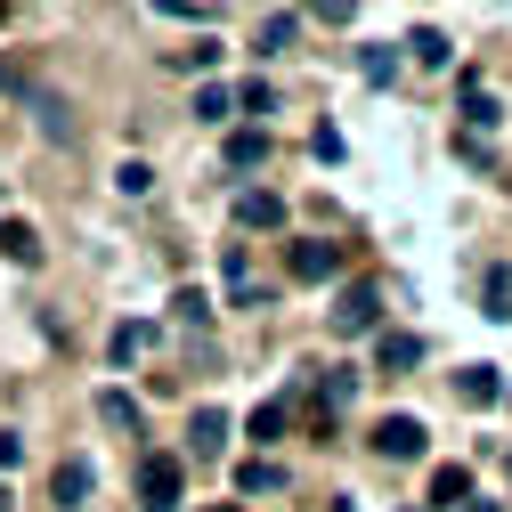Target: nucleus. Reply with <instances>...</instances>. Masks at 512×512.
I'll return each instance as SVG.
<instances>
[{"mask_svg":"<svg viewBox=\"0 0 512 512\" xmlns=\"http://www.w3.org/2000/svg\"><path fill=\"white\" fill-rule=\"evenodd\" d=\"M285 277H293V285H326V277H342V244H326V236L285 244Z\"/></svg>","mask_w":512,"mask_h":512,"instance_id":"nucleus-1","label":"nucleus"},{"mask_svg":"<svg viewBox=\"0 0 512 512\" xmlns=\"http://www.w3.org/2000/svg\"><path fill=\"white\" fill-rule=\"evenodd\" d=\"M179 488H187L179 456H147L139 464V512H179Z\"/></svg>","mask_w":512,"mask_h":512,"instance_id":"nucleus-2","label":"nucleus"},{"mask_svg":"<svg viewBox=\"0 0 512 512\" xmlns=\"http://www.w3.org/2000/svg\"><path fill=\"white\" fill-rule=\"evenodd\" d=\"M423 447H431V431H423L415 415H382V423H374V456H382V464H415Z\"/></svg>","mask_w":512,"mask_h":512,"instance_id":"nucleus-3","label":"nucleus"},{"mask_svg":"<svg viewBox=\"0 0 512 512\" xmlns=\"http://www.w3.org/2000/svg\"><path fill=\"white\" fill-rule=\"evenodd\" d=\"M90 488H98V464H90V456H57V472H49V504H57V512H82Z\"/></svg>","mask_w":512,"mask_h":512,"instance_id":"nucleus-4","label":"nucleus"},{"mask_svg":"<svg viewBox=\"0 0 512 512\" xmlns=\"http://www.w3.org/2000/svg\"><path fill=\"white\" fill-rule=\"evenodd\" d=\"M374 326H382V293H374V285H350V293L334 301V334L358 342V334H374Z\"/></svg>","mask_w":512,"mask_h":512,"instance_id":"nucleus-5","label":"nucleus"},{"mask_svg":"<svg viewBox=\"0 0 512 512\" xmlns=\"http://www.w3.org/2000/svg\"><path fill=\"white\" fill-rule=\"evenodd\" d=\"M236 228H285V196L277 187H244L236 196Z\"/></svg>","mask_w":512,"mask_h":512,"instance_id":"nucleus-6","label":"nucleus"},{"mask_svg":"<svg viewBox=\"0 0 512 512\" xmlns=\"http://www.w3.org/2000/svg\"><path fill=\"white\" fill-rule=\"evenodd\" d=\"M220 447H228V415L220 407H196V415H187V456H220Z\"/></svg>","mask_w":512,"mask_h":512,"instance_id":"nucleus-7","label":"nucleus"},{"mask_svg":"<svg viewBox=\"0 0 512 512\" xmlns=\"http://www.w3.org/2000/svg\"><path fill=\"white\" fill-rule=\"evenodd\" d=\"M228 293H236V309H269V285L252 277V252L244 244H228Z\"/></svg>","mask_w":512,"mask_h":512,"instance_id":"nucleus-8","label":"nucleus"},{"mask_svg":"<svg viewBox=\"0 0 512 512\" xmlns=\"http://www.w3.org/2000/svg\"><path fill=\"white\" fill-rule=\"evenodd\" d=\"M0 252H9L17 269H41V228L33 220H0Z\"/></svg>","mask_w":512,"mask_h":512,"instance_id":"nucleus-9","label":"nucleus"},{"mask_svg":"<svg viewBox=\"0 0 512 512\" xmlns=\"http://www.w3.org/2000/svg\"><path fill=\"white\" fill-rule=\"evenodd\" d=\"M98 423H106V431H131V439L147 431V415H139L131 391H98Z\"/></svg>","mask_w":512,"mask_h":512,"instance_id":"nucleus-10","label":"nucleus"},{"mask_svg":"<svg viewBox=\"0 0 512 512\" xmlns=\"http://www.w3.org/2000/svg\"><path fill=\"white\" fill-rule=\"evenodd\" d=\"M147 342H155V326H147V317H122V326L106 334V358H114V366H131Z\"/></svg>","mask_w":512,"mask_h":512,"instance_id":"nucleus-11","label":"nucleus"},{"mask_svg":"<svg viewBox=\"0 0 512 512\" xmlns=\"http://www.w3.org/2000/svg\"><path fill=\"white\" fill-rule=\"evenodd\" d=\"M456 399H464V407H496V399H504L496 366H464V374H456Z\"/></svg>","mask_w":512,"mask_h":512,"instance_id":"nucleus-12","label":"nucleus"},{"mask_svg":"<svg viewBox=\"0 0 512 512\" xmlns=\"http://www.w3.org/2000/svg\"><path fill=\"white\" fill-rule=\"evenodd\" d=\"M374 366H382V374H407V366H423V342H415V334H382V342H374Z\"/></svg>","mask_w":512,"mask_h":512,"instance_id":"nucleus-13","label":"nucleus"},{"mask_svg":"<svg viewBox=\"0 0 512 512\" xmlns=\"http://www.w3.org/2000/svg\"><path fill=\"white\" fill-rule=\"evenodd\" d=\"M277 488H285V464H269V456L236 464V496H277Z\"/></svg>","mask_w":512,"mask_h":512,"instance_id":"nucleus-14","label":"nucleus"},{"mask_svg":"<svg viewBox=\"0 0 512 512\" xmlns=\"http://www.w3.org/2000/svg\"><path fill=\"white\" fill-rule=\"evenodd\" d=\"M269 163V131H228V171H261Z\"/></svg>","mask_w":512,"mask_h":512,"instance_id":"nucleus-15","label":"nucleus"},{"mask_svg":"<svg viewBox=\"0 0 512 512\" xmlns=\"http://www.w3.org/2000/svg\"><path fill=\"white\" fill-rule=\"evenodd\" d=\"M431 504H472V472L464 464H439L431 472Z\"/></svg>","mask_w":512,"mask_h":512,"instance_id":"nucleus-16","label":"nucleus"},{"mask_svg":"<svg viewBox=\"0 0 512 512\" xmlns=\"http://www.w3.org/2000/svg\"><path fill=\"white\" fill-rule=\"evenodd\" d=\"M171 317H179V326H212V293L179 285V293H171Z\"/></svg>","mask_w":512,"mask_h":512,"instance_id":"nucleus-17","label":"nucleus"},{"mask_svg":"<svg viewBox=\"0 0 512 512\" xmlns=\"http://www.w3.org/2000/svg\"><path fill=\"white\" fill-rule=\"evenodd\" d=\"M350 391H358V374H342V366H326V382H317V399H326V423L350 407Z\"/></svg>","mask_w":512,"mask_h":512,"instance_id":"nucleus-18","label":"nucleus"},{"mask_svg":"<svg viewBox=\"0 0 512 512\" xmlns=\"http://www.w3.org/2000/svg\"><path fill=\"white\" fill-rule=\"evenodd\" d=\"M407 49H415V66H447V57H456V49H447V33H431V25H415Z\"/></svg>","mask_w":512,"mask_h":512,"instance_id":"nucleus-19","label":"nucleus"},{"mask_svg":"<svg viewBox=\"0 0 512 512\" xmlns=\"http://www.w3.org/2000/svg\"><path fill=\"white\" fill-rule=\"evenodd\" d=\"M114 187H122V196L139 204V196H155V171H147V163L131 155V163H114Z\"/></svg>","mask_w":512,"mask_h":512,"instance_id":"nucleus-20","label":"nucleus"},{"mask_svg":"<svg viewBox=\"0 0 512 512\" xmlns=\"http://www.w3.org/2000/svg\"><path fill=\"white\" fill-rule=\"evenodd\" d=\"M228 114H236V90L204 82V90H196V122H228Z\"/></svg>","mask_w":512,"mask_h":512,"instance_id":"nucleus-21","label":"nucleus"},{"mask_svg":"<svg viewBox=\"0 0 512 512\" xmlns=\"http://www.w3.org/2000/svg\"><path fill=\"white\" fill-rule=\"evenodd\" d=\"M244 431L261 439V447H269V439H285V399H269V407H252V423H244Z\"/></svg>","mask_w":512,"mask_h":512,"instance_id":"nucleus-22","label":"nucleus"},{"mask_svg":"<svg viewBox=\"0 0 512 512\" xmlns=\"http://www.w3.org/2000/svg\"><path fill=\"white\" fill-rule=\"evenodd\" d=\"M358 74H366L374 90H382V82H399V49H366V57H358Z\"/></svg>","mask_w":512,"mask_h":512,"instance_id":"nucleus-23","label":"nucleus"},{"mask_svg":"<svg viewBox=\"0 0 512 512\" xmlns=\"http://www.w3.org/2000/svg\"><path fill=\"white\" fill-rule=\"evenodd\" d=\"M301 17H317V25H350L358 0H301Z\"/></svg>","mask_w":512,"mask_h":512,"instance_id":"nucleus-24","label":"nucleus"},{"mask_svg":"<svg viewBox=\"0 0 512 512\" xmlns=\"http://www.w3.org/2000/svg\"><path fill=\"white\" fill-rule=\"evenodd\" d=\"M179 66H187V74H212V66H220V41H212V33H204V41H187V49H179Z\"/></svg>","mask_w":512,"mask_h":512,"instance_id":"nucleus-25","label":"nucleus"},{"mask_svg":"<svg viewBox=\"0 0 512 512\" xmlns=\"http://www.w3.org/2000/svg\"><path fill=\"white\" fill-rule=\"evenodd\" d=\"M464 122H480V131H488V122H496V98H488V90H480L472 74H464Z\"/></svg>","mask_w":512,"mask_h":512,"instance_id":"nucleus-26","label":"nucleus"},{"mask_svg":"<svg viewBox=\"0 0 512 512\" xmlns=\"http://www.w3.org/2000/svg\"><path fill=\"white\" fill-rule=\"evenodd\" d=\"M293 33H301V17H269V25H261V57H277V49H293Z\"/></svg>","mask_w":512,"mask_h":512,"instance_id":"nucleus-27","label":"nucleus"},{"mask_svg":"<svg viewBox=\"0 0 512 512\" xmlns=\"http://www.w3.org/2000/svg\"><path fill=\"white\" fill-rule=\"evenodd\" d=\"M33 114H41V139H66V131H74V122H66V106H57V98H33Z\"/></svg>","mask_w":512,"mask_h":512,"instance_id":"nucleus-28","label":"nucleus"},{"mask_svg":"<svg viewBox=\"0 0 512 512\" xmlns=\"http://www.w3.org/2000/svg\"><path fill=\"white\" fill-rule=\"evenodd\" d=\"M488 317H512V269H488Z\"/></svg>","mask_w":512,"mask_h":512,"instance_id":"nucleus-29","label":"nucleus"},{"mask_svg":"<svg viewBox=\"0 0 512 512\" xmlns=\"http://www.w3.org/2000/svg\"><path fill=\"white\" fill-rule=\"evenodd\" d=\"M309 155L317 163H342V131H334V122H317V131H309Z\"/></svg>","mask_w":512,"mask_h":512,"instance_id":"nucleus-30","label":"nucleus"},{"mask_svg":"<svg viewBox=\"0 0 512 512\" xmlns=\"http://www.w3.org/2000/svg\"><path fill=\"white\" fill-rule=\"evenodd\" d=\"M236 106H244V114H269L277 98H269V82H244V90H236Z\"/></svg>","mask_w":512,"mask_h":512,"instance_id":"nucleus-31","label":"nucleus"},{"mask_svg":"<svg viewBox=\"0 0 512 512\" xmlns=\"http://www.w3.org/2000/svg\"><path fill=\"white\" fill-rule=\"evenodd\" d=\"M17 464H25V439H17V431H0V480H9Z\"/></svg>","mask_w":512,"mask_h":512,"instance_id":"nucleus-32","label":"nucleus"},{"mask_svg":"<svg viewBox=\"0 0 512 512\" xmlns=\"http://www.w3.org/2000/svg\"><path fill=\"white\" fill-rule=\"evenodd\" d=\"M155 9H163V17H196V0H155Z\"/></svg>","mask_w":512,"mask_h":512,"instance_id":"nucleus-33","label":"nucleus"},{"mask_svg":"<svg viewBox=\"0 0 512 512\" xmlns=\"http://www.w3.org/2000/svg\"><path fill=\"white\" fill-rule=\"evenodd\" d=\"M464 512H504V504H488V496H472V504H464Z\"/></svg>","mask_w":512,"mask_h":512,"instance_id":"nucleus-34","label":"nucleus"},{"mask_svg":"<svg viewBox=\"0 0 512 512\" xmlns=\"http://www.w3.org/2000/svg\"><path fill=\"white\" fill-rule=\"evenodd\" d=\"M9 90H17V74H9V66H0V98H9Z\"/></svg>","mask_w":512,"mask_h":512,"instance_id":"nucleus-35","label":"nucleus"},{"mask_svg":"<svg viewBox=\"0 0 512 512\" xmlns=\"http://www.w3.org/2000/svg\"><path fill=\"white\" fill-rule=\"evenodd\" d=\"M9 504H17V496H9V480H0V512H9Z\"/></svg>","mask_w":512,"mask_h":512,"instance_id":"nucleus-36","label":"nucleus"},{"mask_svg":"<svg viewBox=\"0 0 512 512\" xmlns=\"http://www.w3.org/2000/svg\"><path fill=\"white\" fill-rule=\"evenodd\" d=\"M334 512H358V504H350V496H342V504H334Z\"/></svg>","mask_w":512,"mask_h":512,"instance_id":"nucleus-37","label":"nucleus"},{"mask_svg":"<svg viewBox=\"0 0 512 512\" xmlns=\"http://www.w3.org/2000/svg\"><path fill=\"white\" fill-rule=\"evenodd\" d=\"M212 512H236V504H212Z\"/></svg>","mask_w":512,"mask_h":512,"instance_id":"nucleus-38","label":"nucleus"}]
</instances>
